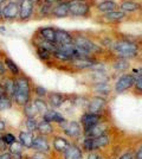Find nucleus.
<instances>
[{
    "mask_svg": "<svg viewBox=\"0 0 142 159\" xmlns=\"http://www.w3.org/2000/svg\"><path fill=\"white\" fill-rule=\"evenodd\" d=\"M81 122L84 127V131H88L91 127H94L95 125H97L98 122H101V115L93 114V113H87L82 116Z\"/></svg>",
    "mask_w": 142,
    "mask_h": 159,
    "instance_id": "nucleus-14",
    "label": "nucleus"
},
{
    "mask_svg": "<svg viewBox=\"0 0 142 159\" xmlns=\"http://www.w3.org/2000/svg\"><path fill=\"white\" fill-rule=\"evenodd\" d=\"M120 159H133V157H131V154L126 153V154H123L122 157H120Z\"/></svg>",
    "mask_w": 142,
    "mask_h": 159,
    "instance_id": "nucleus-49",
    "label": "nucleus"
},
{
    "mask_svg": "<svg viewBox=\"0 0 142 159\" xmlns=\"http://www.w3.org/2000/svg\"><path fill=\"white\" fill-rule=\"evenodd\" d=\"M13 107V100L12 98L7 96V95H4L1 99H0V113L5 112V111H8Z\"/></svg>",
    "mask_w": 142,
    "mask_h": 159,
    "instance_id": "nucleus-34",
    "label": "nucleus"
},
{
    "mask_svg": "<svg viewBox=\"0 0 142 159\" xmlns=\"http://www.w3.org/2000/svg\"><path fill=\"white\" fill-rule=\"evenodd\" d=\"M134 84H135V77H134V75H131V74L122 75L115 83L116 93H123V92L130 89L131 87H134Z\"/></svg>",
    "mask_w": 142,
    "mask_h": 159,
    "instance_id": "nucleus-7",
    "label": "nucleus"
},
{
    "mask_svg": "<svg viewBox=\"0 0 142 159\" xmlns=\"http://www.w3.org/2000/svg\"><path fill=\"white\" fill-rule=\"evenodd\" d=\"M36 12V5L32 4L30 0H20L19 2V14H18V21H28L34 17Z\"/></svg>",
    "mask_w": 142,
    "mask_h": 159,
    "instance_id": "nucleus-6",
    "label": "nucleus"
},
{
    "mask_svg": "<svg viewBox=\"0 0 142 159\" xmlns=\"http://www.w3.org/2000/svg\"><path fill=\"white\" fill-rule=\"evenodd\" d=\"M1 140L6 144L7 146H10L11 144H13L14 141H17V137L14 135L13 133H11V132H5V133H2L1 134Z\"/></svg>",
    "mask_w": 142,
    "mask_h": 159,
    "instance_id": "nucleus-38",
    "label": "nucleus"
},
{
    "mask_svg": "<svg viewBox=\"0 0 142 159\" xmlns=\"http://www.w3.org/2000/svg\"><path fill=\"white\" fill-rule=\"evenodd\" d=\"M4 56H0V79L8 75V70H7V66L5 64V61H4Z\"/></svg>",
    "mask_w": 142,
    "mask_h": 159,
    "instance_id": "nucleus-41",
    "label": "nucleus"
},
{
    "mask_svg": "<svg viewBox=\"0 0 142 159\" xmlns=\"http://www.w3.org/2000/svg\"><path fill=\"white\" fill-rule=\"evenodd\" d=\"M21 111H23V114L25 115V118H37V115H39L32 101L30 103H27L25 107H23Z\"/></svg>",
    "mask_w": 142,
    "mask_h": 159,
    "instance_id": "nucleus-31",
    "label": "nucleus"
},
{
    "mask_svg": "<svg viewBox=\"0 0 142 159\" xmlns=\"http://www.w3.org/2000/svg\"><path fill=\"white\" fill-rule=\"evenodd\" d=\"M134 87H135L136 93L142 94V76L139 77V79H135V84H134Z\"/></svg>",
    "mask_w": 142,
    "mask_h": 159,
    "instance_id": "nucleus-43",
    "label": "nucleus"
},
{
    "mask_svg": "<svg viewBox=\"0 0 142 159\" xmlns=\"http://www.w3.org/2000/svg\"><path fill=\"white\" fill-rule=\"evenodd\" d=\"M0 143H1V133H0Z\"/></svg>",
    "mask_w": 142,
    "mask_h": 159,
    "instance_id": "nucleus-53",
    "label": "nucleus"
},
{
    "mask_svg": "<svg viewBox=\"0 0 142 159\" xmlns=\"http://www.w3.org/2000/svg\"><path fill=\"white\" fill-rule=\"evenodd\" d=\"M64 159H82V151L78 146L70 144L69 147L64 151Z\"/></svg>",
    "mask_w": 142,
    "mask_h": 159,
    "instance_id": "nucleus-28",
    "label": "nucleus"
},
{
    "mask_svg": "<svg viewBox=\"0 0 142 159\" xmlns=\"http://www.w3.org/2000/svg\"><path fill=\"white\" fill-rule=\"evenodd\" d=\"M110 143V139H109L108 135H100L97 138H93V147L94 150L98 148V147H103V146H107Z\"/></svg>",
    "mask_w": 142,
    "mask_h": 159,
    "instance_id": "nucleus-32",
    "label": "nucleus"
},
{
    "mask_svg": "<svg viewBox=\"0 0 142 159\" xmlns=\"http://www.w3.org/2000/svg\"><path fill=\"white\" fill-rule=\"evenodd\" d=\"M69 16V1L63 0L54 6L51 17L52 18H67Z\"/></svg>",
    "mask_w": 142,
    "mask_h": 159,
    "instance_id": "nucleus-13",
    "label": "nucleus"
},
{
    "mask_svg": "<svg viewBox=\"0 0 142 159\" xmlns=\"http://www.w3.org/2000/svg\"><path fill=\"white\" fill-rule=\"evenodd\" d=\"M34 34H37L38 37H41V39L47 40L54 43V36H56V29L52 26H43L37 29V31L34 32Z\"/></svg>",
    "mask_w": 142,
    "mask_h": 159,
    "instance_id": "nucleus-16",
    "label": "nucleus"
},
{
    "mask_svg": "<svg viewBox=\"0 0 142 159\" xmlns=\"http://www.w3.org/2000/svg\"><path fill=\"white\" fill-rule=\"evenodd\" d=\"M114 66H115L116 70H118V71H123V70H126V69H127V68L129 66L128 60L118 58V60H117L115 63H114Z\"/></svg>",
    "mask_w": 142,
    "mask_h": 159,
    "instance_id": "nucleus-40",
    "label": "nucleus"
},
{
    "mask_svg": "<svg viewBox=\"0 0 142 159\" xmlns=\"http://www.w3.org/2000/svg\"><path fill=\"white\" fill-rule=\"evenodd\" d=\"M30 1H31L32 4H34L36 6H38V5L41 4V2H43V0H30Z\"/></svg>",
    "mask_w": 142,
    "mask_h": 159,
    "instance_id": "nucleus-50",
    "label": "nucleus"
},
{
    "mask_svg": "<svg viewBox=\"0 0 142 159\" xmlns=\"http://www.w3.org/2000/svg\"><path fill=\"white\" fill-rule=\"evenodd\" d=\"M102 19L105 20L107 23H117V21H122V20L126 19L127 14L122 11H111V12H108V13H104L103 16H101Z\"/></svg>",
    "mask_w": 142,
    "mask_h": 159,
    "instance_id": "nucleus-22",
    "label": "nucleus"
},
{
    "mask_svg": "<svg viewBox=\"0 0 142 159\" xmlns=\"http://www.w3.org/2000/svg\"><path fill=\"white\" fill-rule=\"evenodd\" d=\"M54 128L52 126V124L47 122L45 120L41 119V121H38V125H37V132L41 135H44V137H49L54 133Z\"/></svg>",
    "mask_w": 142,
    "mask_h": 159,
    "instance_id": "nucleus-26",
    "label": "nucleus"
},
{
    "mask_svg": "<svg viewBox=\"0 0 142 159\" xmlns=\"http://www.w3.org/2000/svg\"><path fill=\"white\" fill-rule=\"evenodd\" d=\"M136 159H142V145L139 147L137 153H136Z\"/></svg>",
    "mask_w": 142,
    "mask_h": 159,
    "instance_id": "nucleus-47",
    "label": "nucleus"
},
{
    "mask_svg": "<svg viewBox=\"0 0 142 159\" xmlns=\"http://www.w3.org/2000/svg\"><path fill=\"white\" fill-rule=\"evenodd\" d=\"M83 146H84V148L89 151V152H93L94 151V147H93V138H89L87 137L85 140L83 141Z\"/></svg>",
    "mask_w": 142,
    "mask_h": 159,
    "instance_id": "nucleus-42",
    "label": "nucleus"
},
{
    "mask_svg": "<svg viewBox=\"0 0 142 159\" xmlns=\"http://www.w3.org/2000/svg\"><path fill=\"white\" fill-rule=\"evenodd\" d=\"M71 34H72V43H74L75 45L81 48L82 50L88 52L90 56L102 51V48L100 45H97L95 42H93L88 37H85V36H83V34L78 32H74L71 33Z\"/></svg>",
    "mask_w": 142,
    "mask_h": 159,
    "instance_id": "nucleus-4",
    "label": "nucleus"
},
{
    "mask_svg": "<svg viewBox=\"0 0 142 159\" xmlns=\"http://www.w3.org/2000/svg\"><path fill=\"white\" fill-rule=\"evenodd\" d=\"M140 11H141V12H142V5H141V8H140Z\"/></svg>",
    "mask_w": 142,
    "mask_h": 159,
    "instance_id": "nucleus-54",
    "label": "nucleus"
},
{
    "mask_svg": "<svg viewBox=\"0 0 142 159\" xmlns=\"http://www.w3.org/2000/svg\"><path fill=\"white\" fill-rule=\"evenodd\" d=\"M54 43L57 45H64L72 43V34L65 30L56 29V36H54Z\"/></svg>",
    "mask_w": 142,
    "mask_h": 159,
    "instance_id": "nucleus-17",
    "label": "nucleus"
},
{
    "mask_svg": "<svg viewBox=\"0 0 142 159\" xmlns=\"http://www.w3.org/2000/svg\"><path fill=\"white\" fill-rule=\"evenodd\" d=\"M107 131V125L103 122H98L97 125H95L94 127H91L90 129L85 131V134L89 138H97L100 135H103V133Z\"/></svg>",
    "mask_w": 142,
    "mask_h": 159,
    "instance_id": "nucleus-27",
    "label": "nucleus"
},
{
    "mask_svg": "<svg viewBox=\"0 0 142 159\" xmlns=\"http://www.w3.org/2000/svg\"><path fill=\"white\" fill-rule=\"evenodd\" d=\"M19 14V2L13 0H7L1 6V20L4 21H14L18 20Z\"/></svg>",
    "mask_w": 142,
    "mask_h": 159,
    "instance_id": "nucleus-5",
    "label": "nucleus"
},
{
    "mask_svg": "<svg viewBox=\"0 0 142 159\" xmlns=\"http://www.w3.org/2000/svg\"><path fill=\"white\" fill-rule=\"evenodd\" d=\"M36 134L32 132H28V131H20L17 139L20 143L24 148H27V150H31L32 148V144H33V140Z\"/></svg>",
    "mask_w": 142,
    "mask_h": 159,
    "instance_id": "nucleus-15",
    "label": "nucleus"
},
{
    "mask_svg": "<svg viewBox=\"0 0 142 159\" xmlns=\"http://www.w3.org/2000/svg\"><path fill=\"white\" fill-rule=\"evenodd\" d=\"M33 152H41V153H47L51 151V147H50V143L47 140L46 137L44 135H41V134H37L34 137L33 144H32V148Z\"/></svg>",
    "mask_w": 142,
    "mask_h": 159,
    "instance_id": "nucleus-8",
    "label": "nucleus"
},
{
    "mask_svg": "<svg viewBox=\"0 0 142 159\" xmlns=\"http://www.w3.org/2000/svg\"><path fill=\"white\" fill-rule=\"evenodd\" d=\"M32 94H33L36 98H41V99H45L47 96V92L46 89L44 88L43 86H38V84H33V88H32Z\"/></svg>",
    "mask_w": 142,
    "mask_h": 159,
    "instance_id": "nucleus-37",
    "label": "nucleus"
},
{
    "mask_svg": "<svg viewBox=\"0 0 142 159\" xmlns=\"http://www.w3.org/2000/svg\"><path fill=\"white\" fill-rule=\"evenodd\" d=\"M0 84L2 87L4 92L6 94L7 96L12 98L14 94V88H15V77L12 76V75H7L5 77L0 79Z\"/></svg>",
    "mask_w": 142,
    "mask_h": 159,
    "instance_id": "nucleus-12",
    "label": "nucleus"
},
{
    "mask_svg": "<svg viewBox=\"0 0 142 159\" xmlns=\"http://www.w3.org/2000/svg\"><path fill=\"white\" fill-rule=\"evenodd\" d=\"M70 145L69 140L67 138H63V137H54V141H52V147L56 152H59V153H64V151L67 150Z\"/></svg>",
    "mask_w": 142,
    "mask_h": 159,
    "instance_id": "nucleus-25",
    "label": "nucleus"
},
{
    "mask_svg": "<svg viewBox=\"0 0 142 159\" xmlns=\"http://www.w3.org/2000/svg\"><path fill=\"white\" fill-rule=\"evenodd\" d=\"M6 1H7V0H0V6H2V5L6 2Z\"/></svg>",
    "mask_w": 142,
    "mask_h": 159,
    "instance_id": "nucleus-52",
    "label": "nucleus"
},
{
    "mask_svg": "<svg viewBox=\"0 0 142 159\" xmlns=\"http://www.w3.org/2000/svg\"><path fill=\"white\" fill-rule=\"evenodd\" d=\"M46 98L49 106H51L52 108H59V107H62V105L64 103V100H65V96L63 94L56 93V92L49 93Z\"/></svg>",
    "mask_w": 142,
    "mask_h": 159,
    "instance_id": "nucleus-21",
    "label": "nucleus"
},
{
    "mask_svg": "<svg viewBox=\"0 0 142 159\" xmlns=\"http://www.w3.org/2000/svg\"><path fill=\"white\" fill-rule=\"evenodd\" d=\"M94 90L97 94H100L98 96L101 95H107L110 93V86L108 84V82H103V83H95Z\"/></svg>",
    "mask_w": 142,
    "mask_h": 159,
    "instance_id": "nucleus-35",
    "label": "nucleus"
},
{
    "mask_svg": "<svg viewBox=\"0 0 142 159\" xmlns=\"http://www.w3.org/2000/svg\"><path fill=\"white\" fill-rule=\"evenodd\" d=\"M43 120H45L50 124H59L65 121V118L59 112L54 111V109H49L44 115H43Z\"/></svg>",
    "mask_w": 142,
    "mask_h": 159,
    "instance_id": "nucleus-20",
    "label": "nucleus"
},
{
    "mask_svg": "<svg viewBox=\"0 0 142 159\" xmlns=\"http://www.w3.org/2000/svg\"><path fill=\"white\" fill-rule=\"evenodd\" d=\"M32 44L34 48H39V49H44L46 51H50L52 53L56 49V43H51V42H47V40L41 39V37H38L37 34H33L32 37Z\"/></svg>",
    "mask_w": 142,
    "mask_h": 159,
    "instance_id": "nucleus-19",
    "label": "nucleus"
},
{
    "mask_svg": "<svg viewBox=\"0 0 142 159\" xmlns=\"http://www.w3.org/2000/svg\"><path fill=\"white\" fill-rule=\"evenodd\" d=\"M113 50L118 58L129 60L139 55V45L127 39L117 40L113 44Z\"/></svg>",
    "mask_w": 142,
    "mask_h": 159,
    "instance_id": "nucleus-2",
    "label": "nucleus"
},
{
    "mask_svg": "<svg viewBox=\"0 0 142 159\" xmlns=\"http://www.w3.org/2000/svg\"><path fill=\"white\" fill-rule=\"evenodd\" d=\"M36 49V55H37V57L39 58L41 61L43 62H45V63H49L50 61H52V53L50 52V51H46V50H44V49H39V48H34Z\"/></svg>",
    "mask_w": 142,
    "mask_h": 159,
    "instance_id": "nucleus-33",
    "label": "nucleus"
},
{
    "mask_svg": "<svg viewBox=\"0 0 142 159\" xmlns=\"http://www.w3.org/2000/svg\"><path fill=\"white\" fill-rule=\"evenodd\" d=\"M52 10H54V5H49V4H45V2H41L38 6H36L34 17L49 18V17H51Z\"/></svg>",
    "mask_w": 142,
    "mask_h": 159,
    "instance_id": "nucleus-23",
    "label": "nucleus"
},
{
    "mask_svg": "<svg viewBox=\"0 0 142 159\" xmlns=\"http://www.w3.org/2000/svg\"><path fill=\"white\" fill-rule=\"evenodd\" d=\"M5 132H7V121L0 116V133L2 134Z\"/></svg>",
    "mask_w": 142,
    "mask_h": 159,
    "instance_id": "nucleus-44",
    "label": "nucleus"
},
{
    "mask_svg": "<svg viewBox=\"0 0 142 159\" xmlns=\"http://www.w3.org/2000/svg\"><path fill=\"white\" fill-rule=\"evenodd\" d=\"M63 0H43V2H45V4H49V5H57L58 2H61Z\"/></svg>",
    "mask_w": 142,
    "mask_h": 159,
    "instance_id": "nucleus-46",
    "label": "nucleus"
},
{
    "mask_svg": "<svg viewBox=\"0 0 142 159\" xmlns=\"http://www.w3.org/2000/svg\"><path fill=\"white\" fill-rule=\"evenodd\" d=\"M104 107H105V100L103 99L102 96H94L93 99L90 100V102H89L88 109L89 113L100 115L103 112Z\"/></svg>",
    "mask_w": 142,
    "mask_h": 159,
    "instance_id": "nucleus-11",
    "label": "nucleus"
},
{
    "mask_svg": "<svg viewBox=\"0 0 142 159\" xmlns=\"http://www.w3.org/2000/svg\"><path fill=\"white\" fill-rule=\"evenodd\" d=\"M4 95H6V94H5L4 89H2V87H1V84H0V99H1V98H2Z\"/></svg>",
    "mask_w": 142,
    "mask_h": 159,
    "instance_id": "nucleus-51",
    "label": "nucleus"
},
{
    "mask_svg": "<svg viewBox=\"0 0 142 159\" xmlns=\"http://www.w3.org/2000/svg\"><path fill=\"white\" fill-rule=\"evenodd\" d=\"M71 68L75 70H84L96 66V61L93 57H85V58H75L68 62Z\"/></svg>",
    "mask_w": 142,
    "mask_h": 159,
    "instance_id": "nucleus-10",
    "label": "nucleus"
},
{
    "mask_svg": "<svg viewBox=\"0 0 142 159\" xmlns=\"http://www.w3.org/2000/svg\"><path fill=\"white\" fill-rule=\"evenodd\" d=\"M88 159H100V157H98V154H96V153L90 152V154H89Z\"/></svg>",
    "mask_w": 142,
    "mask_h": 159,
    "instance_id": "nucleus-48",
    "label": "nucleus"
},
{
    "mask_svg": "<svg viewBox=\"0 0 142 159\" xmlns=\"http://www.w3.org/2000/svg\"><path fill=\"white\" fill-rule=\"evenodd\" d=\"M118 8H121L122 12H136L141 8V4L134 1V0H122L118 5Z\"/></svg>",
    "mask_w": 142,
    "mask_h": 159,
    "instance_id": "nucleus-24",
    "label": "nucleus"
},
{
    "mask_svg": "<svg viewBox=\"0 0 142 159\" xmlns=\"http://www.w3.org/2000/svg\"><path fill=\"white\" fill-rule=\"evenodd\" d=\"M0 159H12V156L8 151H4V152H0Z\"/></svg>",
    "mask_w": 142,
    "mask_h": 159,
    "instance_id": "nucleus-45",
    "label": "nucleus"
},
{
    "mask_svg": "<svg viewBox=\"0 0 142 159\" xmlns=\"http://www.w3.org/2000/svg\"><path fill=\"white\" fill-rule=\"evenodd\" d=\"M69 16L71 17H89L91 14L93 4L90 0H68Z\"/></svg>",
    "mask_w": 142,
    "mask_h": 159,
    "instance_id": "nucleus-3",
    "label": "nucleus"
},
{
    "mask_svg": "<svg viewBox=\"0 0 142 159\" xmlns=\"http://www.w3.org/2000/svg\"><path fill=\"white\" fill-rule=\"evenodd\" d=\"M32 88H33L32 81L27 75L21 73L19 76H17L14 94L12 96L13 106L21 109L27 103H30L32 101Z\"/></svg>",
    "mask_w": 142,
    "mask_h": 159,
    "instance_id": "nucleus-1",
    "label": "nucleus"
},
{
    "mask_svg": "<svg viewBox=\"0 0 142 159\" xmlns=\"http://www.w3.org/2000/svg\"><path fill=\"white\" fill-rule=\"evenodd\" d=\"M8 152L11 153V154H14V153H23L24 152V147H23V145L17 140V141H14L13 144H11V145L8 146Z\"/></svg>",
    "mask_w": 142,
    "mask_h": 159,
    "instance_id": "nucleus-39",
    "label": "nucleus"
},
{
    "mask_svg": "<svg viewBox=\"0 0 142 159\" xmlns=\"http://www.w3.org/2000/svg\"><path fill=\"white\" fill-rule=\"evenodd\" d=\"M96 11L101 12V13H108L111 11H116L118 8V4L115 2L114 0H103L101 2L95 5Z\"/></svg>",
    "mask_w": 142,
    "mask_h": 159,
    "instance_id": "nucleus-18",
    "label": "nucleus"
},
{
    "mask_svg": "<svg viewBox=\"0 0 142 159\" xmlns=\"http://www.w3.org/2000/svg\"><path fill=\"white\" fill-rule=\"evenodd\" d=\"M37 125H38L37 118H25V127L28 132H37Z\"/></svg>",
    "mask_w": 142,
    "mask_h": 159,
    "instance_id": "nucleus-36",
    "label": "nucleus"
},
{
    "mask_svg": "<svg viewBox=\"0 0 142 159\" xmlns=\"http://www.w3.org/2000/svg\"><path fill=\"white\" fill-rule=\"evenodd\" d=\"M63 131L65 133V135H68L69 138H77L81 134V126L77 121H64L61 124Z\"/></svg>",
    "mask_w": 142,
    "mask_h": 159,
    "instance_id": "nucleus-9",
    "label": "nucleus"
},
{
    "mask_svg": "<svg viewBox=\"0 0 142 159\" xmlns=\"http://www.w3.org/2000/svg\"><path fill=\"white\" fill-rule=\"evenodd\" d=\"M4 61H5V64L7 66V70H8V74L10 75H12L14 77H17V76H19L21 74V70L20 68L17 66V63L14 62L11 57H8V56H4Z\"/></svg>",
    "mask_w": 142,
    "mask_h": 159,
    "instance_id": "nucleus-29",
    "label": "nucleus"
},
{
    "mask_svg": "<svg viewBox=\"0 0 142 159\" xmlns=\"http://www.w3.org/2000/svg\"><path fill=\"white\" fill-rule=\"evenodd\" d=\"M32 102H33V105H34V107H36V109H37L38 114L41 115V116L50 109V106H49V103H47V101L45 99L34 98V99L32 100Z\"/></svg>",
    "mask_w": 142,
    "mask_h": 159,
    "instance_id": "nucleus-30",
    "label": "nucleus"
}]
</instances>
